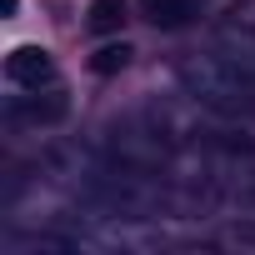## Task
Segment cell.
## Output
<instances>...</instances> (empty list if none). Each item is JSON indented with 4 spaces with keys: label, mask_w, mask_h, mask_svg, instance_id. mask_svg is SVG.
<instances>
[{
    "label": "cell",
    "mask_w": 255,
    "mask_h": 255,
    "mask_svg": "<svg viewBox=\"0 0 255 255\" xmlns=\"http://www.w3.org/2000/svg\"><path fill=\"white\" fill-rule=\"evenodd\" d=\"M180 85L200 110H215V115H250L255 110V85L240 70H230L215 50L210 55H185L180 60Z\"/></svg>",
    "instance_id": "1"
},
{
    "label": "cell",
    "mask_w": 255,
    "mask_h": 255,
    "mask_svg": "<svg viewBox=\"0 0 255 255\" xmlns=\"http://www.w3.org/2000/svg\"><path fill=\"white\" fill-rule=\"evenodd\" d=\"M210 50H215L230 70H240V75L255 85V25H245V20H220V25L210 30Z\"/></svg>",
    "instance_id": "2"
},
{
    "label": "cell",
    "mask_w": 255,
    "mask_h": 255,
    "mask_svg": "<svg viewBox=\"0 0 255 255\" xmlns=\"http://www.w3.org/2000/svg\"><path fill=\"white\" fill-rule=\"evenodd\" d=\"M5 80H10L15 90H45V85H55V60H50V50H40V45H15V50L5 55Z\"/></svg>",
    "instance_id": "3"
},
{
    "label": "cell",
    "mask_w": 255,
    "mask_h": 255,
    "mask_svg": "<svg viewBox=\"0 0 255 255\" xmlns=\"http://www.w3.org/2000/svg\"><path fill=\"white\" fill-rule=\"evenodd\" d=\"M65 115V90L60 85H45V90H30V100L20 95L10 105V120H35V125H55Z\"/></svg>",
    "instance_id": "4"
},
{
    "label": "cell",
    "mask_w": 255,
    "mask_h": 255,
    "mask_svg": "<svg viewBox=\"0 0 255 255\" xmlns=\"http://www.w3.org/2000/svg\"><path fill=\"white\" fill-rule=\"evenodd\" d=\"M140 15L150 25H160V30H175V25H185L195 15V5L190 0H140Z\"/></svg>",
    "instance_id": "5"
},
{
    "label": "cell",
    "mask_w": 255,
    "mask_h": 255,
    "mask_svg": "<svg viewBox=\"0 0 255 255\" xmlns=\"http://www.w3.org/2000/svg\"><path fill=\"white\" fill-rule=\"evenodd\" d=\"M125 20H130V5H125V0H90V30L95 35H115Z\"/></svg>",
    "instance_id": "6"
},
{
    "label": "cell",
    "mask_w": 255,
    "mask_h": 255,
    "mask_svg": "<svg viewBox=\"0 0 255 255\" xmlns=\"http://www.w3.org/2000/svg\"><path fill=\"white\" fill-rule=\"evenodd\" d=\"M130 55H135V50L125 45V40H120V45H100V50H95V60H90V70H95V75H115V70L130 65Z\"/></svg>",
    "instance_id": "7"
},
{
    "label": "cell",
    "mask_w": 255,
    "mask_h": 255,
    "mask_svg": "<svg viewBox=\"0 0 255 255\" xmlns=\"http://www.w3.org/2000/svg\"><path fill=\"white\" fill-rule=\"evenodd\" d=\"M15 5H20V0H5V15H10V10H15Z\"/></svg>",
    "instance_id": "8"
}]
</instances>
